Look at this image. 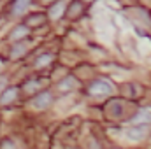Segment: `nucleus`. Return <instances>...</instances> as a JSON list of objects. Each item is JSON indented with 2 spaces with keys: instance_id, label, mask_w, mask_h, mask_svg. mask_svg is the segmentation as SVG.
I'll return each mask as SVG.
<instances>
[{
  "instance_id": "1",
  "label": "nucleus",
  "mask_w": 151,
  "mask_h": 149,
  "mask_svg": "<svg viewBox=\"0 0 151 149\" xmlns=\"http://www.w3.org/2000/svg\"><path fill=\"white\" fill-rule=\"evenodd\" d=\"M88 93L93 97H104V95H111L113 93V86L104 81V79H97L88 86Z\"/></svg>"
},
{
  "instance_id": "2",
  "label": "nucleus",
  "mask_w": 151,
  "mask_h": 149,
  "mask_svg": "<svg viewBox=\"0 0 151 149\" xmlns=\"http://www.w3.org/2000/svg\"><path fill=\"white\" fill-rule=\"evenodd\" d=\"M125 135H127L128 140H132V142H139V140H142V139L148 135V128H146V126H132V128L127 130Z\"/></svg>"
},
{
  "instance_id": "3",
  "label": "nucleus",
  "mask_w": 151,
  "mask_h": 149,
  "mask_svg": "<svg viewBox=\"0 0 151 149\" xmlns=\"http://www.w3.org/2000/svg\"><path fill=\"white\" fill-rule=\"evenodd\" d=\"M49 104H51V95H49L47 91H44V93L37 95V97L34 98V102H32V105H34L35 109H46Z\"/></svg>"
},
{
  "instance_id": "4",
  "label": "nucleus",
  "mask_w": 151,
  "mask_h": 149,
  "mask_svg": "<svg viewBox=\"0 0 151 149\" xmlns=\"http://www.w3.org/2000/svg\"><path fill=\"white\" fill-rule=\"evenodd\" d=\"M132 123H134V125H146V123H151V109H142V111H139L134 116Z\"/></svg>"
},
{
  "instance_id": "5",
  "label": "nucleus",
  "mask_w": 151,
  "mask_h": 149,
  "mask_svg": "<svg viewBox=\"0 0 151 149\" xmlns=\"http://www.w3.org/2000/svg\"><path fill=\"white\" fill-rule=\"evenodd\" d=\"M63 11H65V2H56L53 7H49V18L51 19H58V18H62V14H63Z\"/></svg>"
},
{
  "instance_id": "6",
  "label": "nucleus",
  "mask_w": 151,
  "mask_h": 149,
  "mask_svg": "<svg viewBox=\"0 0 151 149\" xmlns=\"http://www.w3.org/2000/svg\"><path fill=\"white\" fill-rule=\"evenodd\" d=\"M30 5V0H14V5H12V14L14 16H19L27 11V7Z\"/></svg>"
},
{
  "instance_id": "7",
  "label": "nucleus",
  "mask_w": 151,
  "mask_h": 149,
  "mask_svg": "<svg viewBox=\"0 0 151 149\" xmlns=\"http://www.w3.org/2000/svg\"><path fill=\"white\" fill-rule=\"evenodd\" d=\"M46 23V16L44 14H32V16H28V19H27V25L28 27H42Z\"/></svg>"
},
{
  "instance_id": "8",
  "label": "nucleus",
  "mask_w": 151,
  "mask_h": 149,
  "mask_svg": "<svg viewBox=\"0 0 151 149\" xmlns=\"http://www.w3.org/2000/svg\"><path fill=\"white\" fill-rule=\"evenodd\" d=\"M77 86V81L74 77H65L62 82H60V91H70Z\"/></svg>"
},
{
  "instance_id": "9",
  "label": "nucleus",
  "mask_w": 151,
  "mask_h": 149,
  "mask_svg": "<svg viewBox=\"0 0 151 149\" xmlns=\"http://www.w3.org/2000/svg\"><path fill=\"white\" fill-rule=\"evenodd\" d=\"M16 95H18V90H16V88H9V90L4 91V95L0 97V104H9V102H12V100L16 98Z\"/></svg>"
},
{
  "instance_id": "10",
  "label": "nucleus",
  "mask_w": 151,
  "mask_h": 149,
  "mask_svg": "<svg viewBox=\"0 0 151 149\" xmlns=\"http://www.w3.org/2000/svg\"><path fill=\"white\" fill-rule=\"evenodd\" d=\"M83 12V5L81 4H77V2H74L70 7H69V11H67V14L70 16V18H76V16H79Z\"/></svg>"
},
{
  "instance_id": "11",
  "label": "nucleus",
  "mask_w": 151,
  "mask_h": 149,
  "mask_svg": "<svg viewBox=\"0 0 151 149\" xmlns=\"http://www.w3.org/2000/svg\"><path fill=\"white\" fill-rule=\"evenodd\" d=\"M27 34H28V30H27V27H25V25H19V27H16V28H14V32H12V35H11V37H12L14 40H16V39H21V37H25Z\"/></svg>"
},
{
  "instance_id": "12",
  "label": "nucleus",
  "mask_w": 151,
  "mask_h": 149,
  "mask_svg": "<svg viewBox=\"0 0 151 149\" xmlns=\"http://www.w3.org/2000/svg\"><path fill=\"white\" fill-rule=\"evenodd\" d=\"M49 62H51V54H42L37 62H35V67H44V65H47Z\"/></svg>"
},
{
  "instance_id": "13",
  "label": "nucleus",
  "mask_w": 151,
  "mask_h": 149,
  "mask_svg": "<svg viewBox=\"0 0 151 149\" xmlns=\"http://www.w3.org/2000/svg\"><path fill=\"white\" fill-rule=\"evenodd\" d=\"M25 51H27V46H25V44H16V47L12 49V53H11V54H12V58H16L18 54H23Z\"/></svg>"
},
{
  "instance_id": "14",
  "label": "nucleus",
  "mask_w": 151,
  "mask_h": 149,
  "mask_svg": "<svg viewBox=\"0 0 151 149\" xmlns=\"http://www.w3.org/2000/svg\"><path fill=\"white\" fill-rule=\"evenodd\" d=\"M84 2H93V0H84Z\"/></svg>"
}]
</instances>
